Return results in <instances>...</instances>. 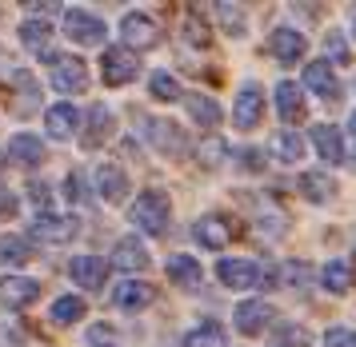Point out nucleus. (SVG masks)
<instances>
[{
	"label": "nucleus",
	"mask_w": 356,
	"mask_h": 347,
	"mask_svg": "<svg viewBox=\"0 0 356 347\" xmlns=\"http://www.w3.org/2000/svg\"><path fill=\"white\" fill-rule=\"evenodd\" d=\"M168 212H172V204H168L164 192H140L136 204H132V223L148 236H161L168 228Z\"/></svg>",
	"instance_id": "1"
},
{
	"label": "nucleus",
	"mask_w": 356,
	"mask_h": 347,
	"mask_svg": "<svg viewBox=\"0 0 356 347\" xmlns=\"http://www.w3.org/2000/svg\"><path fill=\"white\" fill-rule=\"evenodd\" d=\"M49 80L56 92L65 96H76L88 88V68H84V60H76V56H65V52H49Z\"/></svg>",
	"instance_id": "2"
},
{
	"label": "nucleus",
	"mask_w": 356,
	"mask_h": 347,
	"mask_svg": "<svg viewBox=\"0 0 356 347\" xmlns=\"http://www.w3.org/2000/svg\"><path fill=\"white\" fill-rule=\"evenodd\" d=\"M136 56H132L129 48H104V56H100V76H104V84H113V88H120V84H129V80H136Z\"/></svg>",
	"instance_id": "3"
},
{
	"label": "nucleus",
	"mask_w": 356,
	"mask_h": 347,
	"mask_svg": "<svg viewBox=\"0 0 356 347\" xmlns=\"http://www.w3.org/2000/svg\"><path fill=\"white\" fill-rule=\"evenodd\" d=\"M65 36H68V40H76L81 48L100 44V40H104V24H100V16H92V12L68 8V12H65Z\"/></svg>",
	"instance_id": "4"
},
{
	"label": "nucleus",
	"mask_w": 356,
	"mask_h": 347,
	"mask_svg": "<svg viewBox=\"0 0 356 347\" xmlns=\"http://www.w3.org/2000/svg\"><path fill=\"white\" fill-rule=\"evenodd\" d=\"M216 276H220L225 287H236V291L257 287L260 280H264V271H260L252 260H220V264H216Z\"/></svg>",
	"instance_id": "5"
},
{
	"label": "nucleus",
	"mask_w": 356,
	"mask_h": 347,
	"mask_svg": "<svg viewBox=\"0 0 356 347\" xmlns=\"http://www.w3.org/2000/svg\"><path fill=\"white\" fill-rule=\"evenodd\" d=\"M36 296H40V284L36 280H24V276H4L0 280V307H8V312L29 307Z\"/></svg>",
	"instance_id": "6"
},
{
	"label": "nucleus",
	"mask_w": 356,
	"mask_h": 347,
	"mask_svg": "<svg viewBox=\"0 0 356 347\" xmlns=\"http://www.w3.org/2000/svg\"><path fill=\"white\" fill-rule=\"evenodd\" d=\"M120 36H124V48H156V40H161V32H156V24L148 20L145 12H129L124 20H120Z\"/></svg>",
	"instance_id": "7"
},
{
	"label": "nucleus",
	"mask_w": 356,
	"mask_h": 347,
	"mask_svg": "<svg viewBox=\"0 0 356 347\" xmlns=\"http://www.w3.org/2000/svg\"><path fill=\"white\" fill-rule=\"evenodd\" d=\"M232 120H236V128H244V132H252V128L264 120V92H260L257 84H244V88H241Z\"/></svg>",
	"instance_id": "8"
},
{
	"label": "nucleus",
	"mask_w": 356,
	"mask_h": 347,
	"mask_svg": "<svg viewBox=\"0 0 356 347\" xmlns=\"http://www.w3.org/2000/svg\"><path fill=\"white\" fill-rule=\"evenodd\" d=\"M236 236V228H232V220H225V216H204V220L193 223V239L200 244V248H225L228 239Z\"/></svg>",
	"instance_id": "9"
},
{
	"label": "nucleus",
	"mask_w": 356,
	"mask_h": 347,
	"mask_svg": "<svg viewBox=\"0 0 356 347\" xmlns=\"http://www.w3.org/2000/svg\"><path fill=\"white\" fill-rule=\"evenodd\" d=\"M76 232H81V223L72 220V216H52V212L33 223V236L44 239V244H68Z\"/></svg>",
	"instance_id": "10"
},
{
	"label": "nucleus",
	"mask_w": 356,
	"mask_h": 347,
	"mask_svg": "<svg viewBox=\"0 0 356 347\" xmlns=\"http://www.w3.org/2000/svg\"><path fill=\"white\" fill-rule=\"evenodd\" d=\"M268 319H273V303L264 300H244L236 307V332L241 335H257L268 328Z\"/></svg>",
	"instance_id": "11"
},
{
	"label": "nucleus",
	"mask_w": 356,
	"mask_h": 347,
	"mask_svg": "<svg viewBox=\"0 0 356 347\" xmlns=\"http://www.w3.org/2000/svg\"><path fill=\"white\" fill-rule=\"evenodd\" d=\"M152 284H140V280H124V284L113 287V303L120 307V312H140V307H148L152 303Z\"/></svg>",
	"instance_id": "12"
},
{
	"label": "nucleus",
	"mask_w": 356,
	"mask_h": 347,
	"mask_svg": "<svg viewBox=\"0 0 356 347\" xmlns=\"http://www.w3.org/2000/svg\"><path fill=\"white\" fill-rule=\"evenodd\" d=\"M113 268H120V271H145L148 268V248L136 236H124L113 248Z\"/></svg>",
	"instance_id": "13"
},
{
	"label": "nucleus",
	"mask_w": 356,
	"mask_h": 347,
	"mask_svg": "<svg viewBox=\"0 0 356 347\" xmlns=\"http://www.w3.org/2000/svg\"><path fill=\"white\" fill-rule=\"evenodd\" d=\"M97 192H100V200L120 204V200L129 196V176L120 172L116 164H100L97 168Z\"/></svg>",
	"instance_id": "14"
},
{
	"label": "nucleus",
	"mask_w": 356,
	"mask_h": 347,
	"mask_svg": "<svg viewBox=\"0 0 356 347\" xmlns=\"http://www.w3.org/2000/svg\"><path fill=\"white\" fill-rule=\"evenodd\" d=\"M276 112H280L284 124H300V120H305V92H300L292 80L276 84Z\"/></svg>",
	"instance_id": "15"
},
{
	"label": "nucleus",
	"mask_w": 356,
	"mask_h": 347,
	"mask_svg": "<svg viewBox=\"0 0 356 347\" xmlns=\"http://www.w3.org/2000/svg\"><path fill=\"white\" fill-rule=\"evenodd\" d=\"M268 48H273V56L280 64H296L300 56H305L308 44H305V36H300L296 28H276L273 40H268Z\"/></svg>",
	"instance_id": "16"
},
{
	"label": "nucleus",
	"mask_w": 356,
	"mask_h": 347,
	"mask_svg": "<svg viewBox=\"0 0 356 347\" xmlns=\"http://www.w3.org/2000/svg\"><path fill=\"white\" fill-rule=\"evenodd\" d=\"M305 84H308L316 96H324V100H337V96H340L337 72H332V64H328V60L308 64V68H305Z\"/></svg>",
	"instance_id": "17"
},
{
	"label": "nucleus",
	"mask_w": 356,
	"mask_h": 347,
	"mask_svg": "<svg viewBox=\"0 0 356 347\" xmlns=\"http://www.w3.org/2000/svg\"><path fill=\"white\" fill-rule=\"evenodd\" d=\"M312 144H316L321 160H328V164H344V136H340L332 124H316L312 128Z\"/></svg>",
	"instance_id": "18"
},
{
	"label": "nucleus",
	"mask_w": 356,
	"mask_h": 347,
	"mask_svg": "<svg viewBox=\"0 0 356 347\" xmlns=\"http://www.w3.org/2000/svg\"><path fill=\"white\" fill-rule=\"evenodd\" d=\"M104 276H108V260H100V255H76L72 260V280L81 287H100Z\"/></svg>",
	"instance_id": "19"
},
{
	"label": "nucleus",
	"mask_w": 356,
	"mask_h": 347,
	"mask_svg": "<svg viewBox=\"0 0 356 347\" xmlns=\"http://www.w3.org/2000/svg\"><path fill=\"white\" fill-rule=\"evenodd\" d=\"M8 156L17 160L20 168H36V164L44 160V144L36 140V136H29V132H20V136H13V144H8Z\"/></svg>",
	"instance_id": "20"
},
{
	"label": "nucleus",
	"mask_w": 356,
	"mask_h": 347,
	"mask_svg": "<svg viewBox=\"0 0 356 347\" xmlns=\"http://www.w3.org/2000/svg\"><path fill=\"white\" fill-rule=\"evenodd\" d=\"M113 136V112L104 104H92L88 108V132H84V148H97Z\"/></svg>",
	"instance_id": "21"
},
{
	"label": "nucleus",
	"mask_w": 356,
	"mask_h": 347,
	"mask_svg": "<svg viewBox=\"0 0 356 347\" xmlns=\"http://www.w3.org/2000/svg\"><path fill=\"white\" fill-rule=\"evenodd\" d=\"M49 136L52 140H68L72 132H76V124H81V116H76V108L72 104H56V108H49Z\"/></svg>",
	"instance_id": "22"
},
{
	"label": "nucleus",
	"mask_w": 356,
	"mask_h": 347,
	"mask_svg": "<svg viewBox=\"0 0 356 347\" xmlns=\"http://www.w3.org/2000/svg\"><path fill=\"white\" fill-rule=\"evenodd\" d=\"M321 280H324V287H328V291H348V287L356 284V271H353V264H348V260H328V264H324V271H321Z\"/></svg>",
	"instance_id": "23"
},
{
	"label": "nucleus",
	"mask_w": 356,
	"mask_h": 347,
	"mask_svg": "<svg viewBox=\"0 0 356 347\" xmlns=\"http://www.w3.org/2000/svg\"><path fill=\"white\" fill-rule=\"evenodd\" d=\"M200 276L204 271H200V264H196L193 255H172L168 260V280L177 287H200Z\"/></svg>",
	"instance_id": "24"
},
{
	"label": "nucleus",
	"mask_w": 356,
	"mask_h": 347,
	"mask_svg": "<svg viewBox=\"0 0 356 347\" xmlns=\"http://www.w3.org/2000/svg\"><path fill=\"white\" fill-rule=\"evenodd\" d=\"M29 260H33V244L24 236H0V264L20 268V264H29Z\"/></svg>",
	"instance_id": "25"
},
{
	"label": "nucleus",
	"mask_w": 356,
	"mask_h": 347,
	"mask_svg": "<svg viewBox=\"0 0 356 347\" xmlns=\"http://www.w3.org/2000/svg\"><path fill=\"white\" fill-rule=\"evenodd\" d=\"M300 192H305L308 200H316V204H321V200H332L337 180H332L328 172H305V176H300Z\"/></svg>",
	"instance_id": "26"
},
{
	"label": "nucleus",
	"mask_w": 356,
	"mask_h": 347,
	"mask_svg": "<svg viewBox=\"0 0 356 347\" xmlns=\"http://www.w3.org/2000/svg\"><path fill=\"white\" fill-rule=\"evenodd\" d=\"M188 112H193V120L200 128H216L220 124V104L212 100V96H188Z\"/></svg>",
	"instance_id": "27"
},
{
	"label": "nucleus",
	"mask_w": 356,
	"mask_h": 347,
	"mask_svg": "<svg viewBox=\"0 0 356 347\" xmlns=\"http://www.w3.org/2000/svg\"><path fill=\"white\" fill-rule=\"evenodd\" d=\"M148 136H152V140H156V148H164L168 156L184 152V140H180L177 124H168V120H156V124H148Z\"/></svg>",
	"instance_id": "28"
},
{
	"label": "nucleus",
	"mask_w": 356,
	"mask_h": 347,
	"mask_svg": "<svg viewBox=\"0 0 356 347\" xmlns=\"http://www.w3.org/2000/svg\"><path fill=\"white\" fill-rule=\"evenodd\" d=\"M184 347H225V328L220 323H200L196 332L184 335Z\"/></svg>",
	"instance_id": "29"
},
{
	"label": "nucleus",
	"mask_w": 356,
	"mask_h": 347,
	"mask_svg": "<svg viewBox=\"0 0 356 347\" xmlns=\"http://www.w3.org/2000/svg\"><path fill=\"white\" fill-rule=\"evenodd\" d=\"M52 319L56 323H76V319H84V300L81 296H60V300L52 303Z\"/></svg>",
	"instance_id": "30"
},
{
	"label": "nucleus",
	"mask_w": 356,
	"mask_h": 347,
	"mask_svg": "<svg viewBox=\"0 0 356 347\" xmlns=\"http://www.w3.org/2000/svg\"><path fill=\"white\" fill-rule=\"evenodd\" d=\"M273 152L284 160V164H296V160H300V152H305V144H300V136H296V132H280V136L273 140Z\"/></svg>",
	"instance_id": "31"
},
{
	"label": "nucleus",
	"mask_w": 356,
	"mask_h": 347,
	"mask_svg": "<svg viewBox=\"0 0 356 347\" xmlns=\"http://www.w3.org/2000/svg\"><path fill=\"white\" fill-rule=\"evenodd\" d=\"M49 36H52V24H49V20H24V24H20V40H24L29 48H40Z\"/></svg>",
	"instance_id": "32"
},
{
	"label": "nucleus",
	"mask_w": 356,
	"mask_h": 347,
	"mask_svg": "<svg viewBox=\"0 0 356 347\" xmlns=\"http://www.w3.org/2000/svg\"><path fill=\"white\" fill-rule=\"evenodd\" d=\"M148 88H152L156 100H177V96H180V84L168 76V72H156V76L148 80Z\"/></svg>",
	"instance_id": "33"
},
{
	"label": "nucleus",
	"mask_w": 356,
	"mask_h": 347,
	"mask_svg": "<svg viewBox=\"0 0 356 347\" xmlns=\"http://www.w3.org/2000/svg\"><path fill=\"white\" fill-rule=\"evenodd\" d=\"M225 156H228V144H225V140L209 136V140L200 144V164H204V168H216V164H220Z\"/></svg>",
	"instance_id": "34"
},
{
	"label": "nucleus",
	"mask_w": 356,
	"mask_h": 347,
	"mask_svg": "<svg viewBox=\"0 0 356 347\" xmlns=\"http://www.w3.org/2000/svg\"><path fill=\"white\" fill-rule=\"evenodd\" d=\"M276 344L280 347H308V332L292 323V328H284V332H276Z\"/></svg>",
	"instance_id": "35"
},
{
	"label": "nucleus",
	"mask_w": 356,
	"mask_h": 347,
	"mask_svg": "<svg viewBox=\"0 0 356 347\" xmlns=\"http://www.w3.org/2000/svg\"><path fill=\"white\" fill-rule=\"evenodd\" d=\"M324 347H356V332H348V328H332V332L324 335Z\"/></svg>",
	"instance_id": "36"
},
{
	"label": "nucleus",
	"mask_w": 356,
	"mask_h": 347,
	"mask_svg": "<svg viewBox=\"0 0 356 347\" xmlns=\"http://www.w3.org/2000/svg\"><path fill=\"white\" fill-rule=\"evenodd\" d=\"M216 12H220V20H225L228 28H232V32H236V36H241L244 20H241V12H236V8H232V4H220V8H216Z\"/></svg>",
	"instance_id": "37"
},
{
	"label": "nucleus",
	"mask_w": 356,
	"mask_h": 347,
	"mask_svg": "<svg viewBox=\"0 0 356 347\" xmlns=\"http://www.w3.org/2000/svg\"><path fill=\"white\" fill-rule=\"evenodd\" d=\"M29 192H33V204L36 208H52V188H49V184L33 180V188H29Z\"/></svg>",
	"instance_id": "38"
},
{
	"label": "nucleus",
	"mask_w": 356,
	"mask_h": 347,
	"mask_svg": "<svg viewBox=\"0 0 356 347\" xmlns=\"http://www.w3.org/2000/svg\"><path fill=\"white\" fill-rule=\"evenodd\" d=\"M328 48H332V56H337V60L348 64V48H344V40H340V32H332V36H328Z\"/></svg>",
	"instance_id": "39"
},
{
	"label": "nucleus",
	"mask_w": 356,
	"mask_h": 347,
	"mask_svg": "<svg viewBox=\"0 0 356 347\" xmlns=\"http://www.w3.org/2000/svg\"><path fill=\"white\" fill-rule=\"evenodd\" d=\"M241 164H244V168H248V172H260V168H264V156H260V152H252V148H248V152H244V156H241Z\"/></svg>",
	"instance_id": "40"
},
{
	"label": "nucleus",
	"mask_w": 356,
	"mask_h": 347,
	"mask_svg": "<svg viewBox=\"0 0 356 347\" xmlns=\"http://www.w3.org/2000/svg\"><path fill=\"white\" fill-rule=\"evenodd\" d=\"M0 216H17V196L13 192H0Z\"/></svg>",
	"instance_id": "41"
},
{
	"label": "nucleus",
	"mask_w": 356,
	"mask_h": 347,
	"mask_svg": "<svg viewBox=\"0 0 356 347\" xmlns=\"http://www.w3.org/2000/svg\"><path fill=\"white\" fill-rule=\"evenodd\" d=\"M188 40H196V44H209V32L200 28V20H188Z\"/></svg>",
	"instance_id": "42"
},
{
	"label": "nucleus",
	"mask_w": 356,
	"mask_h": 347,
	"mask_svg": "<svg viewBox=\"0 0 356 347\" xmlns=\"http://www.w3.org/2000/svg\"><path fill=\"white\" fill-rule=\"evenodd\" d=\"M348 128H353V148H356V112H353V124H348Z\"/></svg>",
	"instance_id": "43"
},
{
	"label": "nucleus",
	"mask_w": 356,
	"mask_h": 347,
	"mask_svg": "<svg viewBox=\"0 0 356 347\" xmlns=\"http://www.w3.org/2000/svg\"><path fill=\"white\" fill-rule=\"evenodd\" d=\"M0 176H4V156H0Z\"/></svg>",
	"instance_id": "44"
},
{
	"label": "nucleus",
	"mask_w": 356,
	"mask_h": 347,
	"mask_svg": "<svg viewBox=\"0 0 356 347\" xmlns=\"http://www.w3.org/2000/svg\"><path fill=\"white\" fill-rule=\"evenodd\" d=\"M353 32H356V16H353Z\"/></svg>",
	"instance_id": "45"
}]
</instances>
